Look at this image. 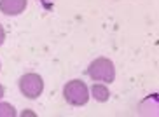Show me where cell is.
Here are the masks:
<instances>
[{
    "mask_svg": "<svg viewBox=\"0 0 159 117\" xmlns=\"http://www.w3.org/2000/svg\"><path fill=\"white\" fill-rule=\"evenodd\" d=\"M88 75L96 82H114L116 79V66L108 58H96L88 66Z\"/></svg>",
    "mask_w": 159,
    "mask_h": 117,
    "instance_id": "1",
    "label": "cell"
},
{
    "mask_svg": "<svg viewBox=\"0 0 159 117\" xmlns=\"http://www.w3.org/2000/svg\"><path fill=\"white\" fill-rule=\"evenodd\" d=\"M91 96H93L96 101L103 103V101H107L108 98H110V91H108V88L105 84H94L93 88H91Z\"/></svg>",
    "mask_w": 159,
    "mask_h": 117,
    "instance_id": "5",
    "label": "cell"
},
{
    "mask_svg": "<svg viewBox=\"0 0 159 117\" xmlns=\"http://www.w3.org/2000/svg\"><path fill=\"white\" fill-rule=\"evenodd\" d=\"M16 108L11 103H0V117H16Z\"/></svg>",
    "mask_w": 159,
    "mask_h": 117,
    "instance_id": "6",
    "label": "cell"
},
{
    "mask_svg": "<svg viewBox=\"0 0 159 117\" xmlns=\"http://www.w3.org/2000/svg\"><path fill=\"white\" fill-rule=\"evenodd\" d=\"M26 0H0V12L5 16H18L26 9Z\"/></svg>",
    "mask_w": 159,
    "mask_h": 117,
    "instance_id": "4",
    "label": "cell"
},
{
    "mask_svg": "<svg viewBox=\"0 0 159 117\" xmlns=\"http://www.w3.org/2000/svg\"><path fill=\"white\" fill-rule=\"evenodd\" d=\"M4 40H5V30H4V26L0 25V46L4 44Z\"/></svg>",
    "mask_w": 159,
    "mask_h": 117,
    "instance_id": "7",
    "label": "cell"
},
{
    "mask_svg": "<svg viewBox=\"0 0 159 117\" xmlns=\"http://www.w3.org/2000/svg\"><path fill=\"white\" fill-rule=\"evenodd\" d=\"M63 98L68 105L74 107H82L89 101V89L88 86L79 79L68 80L63 88Z\"/></svg>",
    "mask_w": 159,
    "mask_h": 117,
    "instance_id": "2",
    "label": "cell"
},
{
    "mask_svg": "<svg viewBox=\"0 0 159 117\" xmlns=\"http://www.w3.org/2000/svg\"><path fill=\"white\" fill-rule=\"evenodd\" d=\"M2 96H4V86L0 84V100H2Z\"/></svg>",
    "mask_w": 159,
    "mask_h": 117,
    "instance_id": "8",
    "label": "cell"
},
{
    "mask_svg": "<svg viewBox=\"0 0 159 117\" xmlns=\"http://www.w3.org/2000/svg\"><path fill=\"white\" fill-rule=\"evenodd\" d=\"M19 91L28 100H37L44 91V80L39 74H25L19 79Z\"/></svg>",
    "mask_w": 159,
    "mask_h": 117,
    "instance_id": "3",
    "label": "cell"
},
{
    "mask_svg": "<svg viewBox=\"0 0 159 117\" xmlns=\"http://www.w3.org/2000/svg\"><path fill=\"white\" fill-rule=\"evenodd\" d=\"M40 2H51V0H40Z\"/></svg>",
    "mask_w": 159,
    "mask_h": 117,
    "instance_id": "9",
    "label": "cell"
}]
</instances>
